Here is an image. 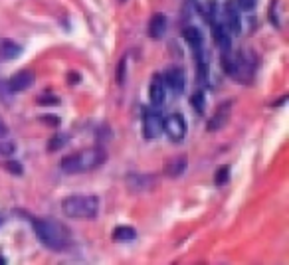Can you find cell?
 I'll return each mask as SVG.
<instances>
[{"label": "cell", "instance_id": "cell-1", "mask_svg": "<svg viewBox=\"0 0 289 265\" xmlns=\"http://www.w3.org/2000/svg\"><path fill=\"white\" fill-rule=\"evenodd\" d=\"M34 234L46 247L54 251H64L70 245L68 228L54 218H38L34 220Z\"/></svg>", "mask_w": 289, "mask_h": 265}, {"label": "cell", "instance_id": "cell-4", "mask_svg": "<svg viewBox=\"0 0 289 265\" xmlns=\"http://www.w3.org/2000/svg\"><path fill=\"white\" fill-rule=\"evenodd\" d=\"M163 131L167 133L172 143H180L186 137V121L182 115H169L167 119H163Z\"/></svg>", "mask_w": 289, "mask_h": 265}, {"label": "cell", "instance_id": "cell-10", "mask_svg": "<svg viewBox=\"0 0 289 265\" xmlns=\"http://www.w3.org/2000/svg\"><path fill=\"white\" fill-rule=\"evenodd\" d=\"M167 32V16L165 14H155L149 22V36L153 40H161Z\"/></svg>", "mask_w": 289, "mask_h": 265}, {"label": "cell", "instance_id": "cell-12", "mask_svg": "<svg viewBox=\"0 0 289 265\" xmlns=\"http://www.w3.org/2000/svg\"><path fill=\"white\" fill-rule=\"evenodd\" d=\"M214 38H216V44L220 49H224V54L230 49V32H228V26L226 24H216L214 26Z\"/></svg>", "mask_w": 289, "mask_h": 265}, {"label": "cell", "instance_id": "cell-2", "mask_svg": "<svg viewBox=\"0 0 289 265\" xmlns=\"http://www.w3.org/2000/svg\"><path fill=\"white\" fill-rule=\"evenodd\" d=\"M103 163H105V150L101 146H93L66 156L62 161V170L68 174H81V172H91L99 169Z\"/></svg>", "mask_w": 289, "mask_h": 265}, {"label": "cell", "instance_id": "cell-14", "mask_svg": "<svg viewBox=\"0 0 289 265\" xmlns=\"http://www.w3.org/2000/svg\"><path fill=\"white\" fill-rule=\"evenodd\" d=\"M135 230L133 228H129V226H119L115 232H113V240L117 241H131L135 240Z\"/></svg>", "mask_w": 289, "mask_h": 265}, {"label": "cell", "instance_id": "cell-16", "mask_svg": "<svg viewBox=\"0 0 289 265\" xmlns=\"http://www.w3.org/2000/svg\"><path fill=\"white\" fill-rule=\"evenodd\" d=\"M238 12H252L254 10V6H256V0H234V2H230Z\"/></svg>", "mask_w": 289, "mask_h": 265}, {"label": "cell", "instance_id": "cell-13", "mask_svg": "<svg viewBox=\"0 0 289 265\" xmlns=\"http://www.w3.org/2000/svg\"><path fill=\"white\" fill-rule=\"evenodd\" d=\"M20 46H16V44H12V42H2L0 44V60H6V62H10V60H16L18 56H20Z\"/></svg>", "mask_w": 289, "mask_h": 265}, {"label": "cell", "instance_id": "cell-5", "mask_svg": "<svg viewBox=\"0 0 289 265\" xmlns=\"http://www.w3.org/2000/svg\"><path fill=\"white\" fill-rule=\"evenodd\" d=\"M163 133V117H159L157 111H144L143 135L144 139H157Z\"/></svg>", "mask_w": 289, "mask_h": 265}, {"label": "cell", "instance_id": "cell-21", "mask_svg": "<svg viewBox=\"0 0 289 265\" xmlns=\"http://www.w3.org/2000/svg\"><path fill=\"white\" fill-rule=\"evenodd\" d=\"M119 2H125V0H119Z\"/></svg>", "mask_w": 289, "mask_h": 265}, {"label": "cell", "instance_id": "cell-11", "mask_svg": "<svg viewBox=\"0 0 289 265\" xmlns=\"http://www.w3.org/2000/svg\"><path fill=\"white\" fill-rule=\"evenodd\" d=\"M184 38H186L188 46L194 49V54L198 56V60H202V34H200V30L194 26L184 28Z\"/></svg>", "mask_w": 289, "mask_h": 265}, {"label": "cell", "instance_id": "cell-18", "mask_svg": "<svg viewBox=\"0 0 289 265\" xmlns=\"http://www.w3.org/2000/svg\"><path fill=\"white\" fill-rule=\"evenodd\" d=\"M228 174H230V169L228 167H222V169L216 172V184L218 186H222L226 180H228Z\"/></svg>", "mask_w": 289, "mask_h": 265}, {"label": "cell", "instance_id": "cell-20", "mask_svg": "<svg viewBox=\"0 0 289 265\" xmlns=\"http://www.w3.org/2000/svg\"><path fill=\"white\" fill-rule=\"evenodd\" d=\"M6 133H8V127L0 121V139H4V137H6Z\"/></svg>", "mask_w": 289, "mask_h": 265}, {"label": "cell", "instance_id": "cell-7", "mask_svg": "<svg viewBox=\"0 0 289 265\" xmlns=\"http://www.w3.org/2000/svg\"><path fill=\"white\" fill-rule=\"evenodd\" d=\"M165 83L169 85L174 93H182L184 91V83H186L184 72L180 68H170L169 72L165 73Z\"/></svg>", "mask_w": 289, "mask_h": 265}, {"label": "cell", "instance_id": "cell-17", "mask_svg": "<svg viewBox=\"0 0 289 265\" xmlns=\"http://www.w3.org/2000/svg\"><path fill=\"white\" fill-rule=\"evenodd\" d=\"M192 107L196 109V113H204V93L202 91H196L192 95Z\"/></svg>", "mask_w": 289, "mask_h": 265}, {"label": "cell", "instance_id": "cell-8", "mask_svg": "<svg viewBox=\"0 0 289 265\" xmlns=\"http://www.w3.org/2000/svg\"><path fill=\"white\" fill-rule=\"evenodd\" d=\"M32 83H34V75H32V73L30 72H18L10 77V81H8V89H10V91H14V93H18V91H26Z\"/></svg>", "mask_w": 289, "mask_h": 265}, {"label": "cell", "instance_id": "cell-6", "mask_svg": "<svg viewBox=\"0 0 289 265\" xmlns=\"http://www.w3.org/2000/svg\"><path fill=\"white\" fill-rule=\"evenodd\" d=\"M151 101L155 107H163L167 101V83H165V77L159 73L153 75V81H151Z\"/></svg>", "mask_w": 289, "mask_h": 265}, {"label": "cell", "instance_id": "cell-3", "mask_svg": "<svg viewBox=\"0 0 289 265\" xmlns=\"http://www.w3.org/2000/svg\"><path fill=\"white\" fill-rule=\"evenodd\" d=\"M62 212L73 220H93L99 214V198L93 194H75L62 202Z\"/></svg>", "mask_w": 289, "mask_h": 265}, {"label": "cell", "instance_id": "cell-9", "mask_svg": "<svg viewBox=\"0 0 289 265\" xmlns=\"http://www.w3.org/2000/svg\"><path fill=\"white\" fill-rule=\"evenodd\" d=\"M230 109H232V103H224V105H220V107L216 109V113H214V117H210L208 131H218V129H222V127L228 123Z\"/></svg>", "mask_w": 289, "mask_h": 265}, {"label": "cell", "instance_id": "cell-19", "mask_svg": "<svg viewBox=\"0 0 289 265\" xmlns=\"http://www.w3.org/2000/svg\"><path fill=\"white\" fill-rule=\"evenodd\" d=\"M62 143H66L64 137H62V139H56V141H50V150H58V148L62 146Z\"/></svg>", "mask_w": 289, "mask_h": 265}, {"label": "cell", "instance_id": "cell-15", "mask_svg": "<svg viewBox=\"0 0 289 265\" xmlns=\"http://www.w3.org/2000/svg\"><path fill=\"white\" fill-rule=\"evenodd\" d=\"M186 169V158L184 156H180L178 161H172L169 167V174L170 176H178V174H182V170Z\"/></svg>", "mask_w": 289, "mask_h": 265}]
</instances>
